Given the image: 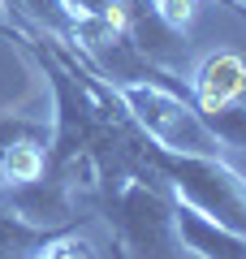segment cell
Instances as JSON below:
<instances>
[{"label": "cell", "mask_w": 246, "mask_h": 259, "mask_svg": "<svg viewBox=\"0 0 246 259\" xmlns=\"http://www.w3.org/2000/svg\"><path fill=\"white\" fill-rule=\"evenodd\" d=\"M246 95V61L237 52H212L208 61L199 65L194 74V87H190V100L194 108H216V104H233Z\"/></svg>", "instance_id": "8992f818"}, {"label": "cell", "mask_w": 246, "mask_h": 259, "mask_svg": "<svg viewBox=\"0 0 246 259\" xmlns=\"http://www.w3.org/2000/svg\"><path fill=\"white\" fill-rule=\"evenodd\" d=\"M173 229H177V242L199 259H246V238L242 233L208 221L190 203H182L177 194H173Z\"/></svg>", "instance_id": "5b68a950"}, {"label": "cell", "mask_w": 246, "mask_h": 259, "mask_svg": "<svg viewBox=\"0 0 246 259\" xmlns=\"http://www.w3.org/2000/svg\"><path fill=\"white\" fill-rule=\"evenodd\" d=\"M203 125L220 139V147H246V104H216V108H203L199 112Z\"/></svg>", "instance_id": "ba28073f"}, {"label": "cell", "mask_w": 246, "mask_h": 259, "mask_svg": "<svg viewBox=\"0 0 246 259\" xmlns=\"http://www.w3.org/2000/svg\"><path fill=\"white\" fill-rule=\"evenodd\" d=\"M237 9H242V18H246V0H237Z\"/></svg>", "instance_id": "8fae6325"}, {"label": "cell", "mask_w": 246, "mask_h": 259, "mask_svg": "<svg viewBox=\"0 0 246 259\" xmlns=\"http://www.w3.org/2000/svg\"><path fill=\"white\" fill-rule=\"evenodd\" d=\"M147 160L182 203H190L208 221L246 238V177L237 168H229L220 156H182V151H164L155 143L147 147Z\"/></svg>", "instance_id": "7a4b0ae2"}, {"label": "cell", "mask_w": 246, "mask_h": 259, "mask_svg": "<svg viewBox=\"0 0 246 259\" xmlns=\"http://www.w3.org/2000/svg\"><path fill=\"white\" fill-rule=\"evenodd\" d=\"M91 207L108 221L112 242L138 259H177L182 242L173 229V190L164 177H130L117 190L100 194Z\"/></svg>", "instance_id": "6da1fadb"}, {"label": "cell", "mask_w": 246, "mask_h": 259, "mask_svg": "<svg viewBox=\"0 0 246 259\" xmlns=\"http://www.w3.org/2000/svg\"><path fill=\"white\" fill-rule=\"evenodd\" d=\"M117 95L134 125L164 151H182V156H220V139L203 125L190 91H173L160 82H117Z\"/></svg>", "instance_id": "3957f363"}, {"label": "cell", "mask_w": 246, "mask_h": 259, "mask_svg": "<svg viewBox=\"0 0 246 259\" xmlns=\"http://www.w3.org/2000/svg\"><path fill=\"white\" fill-rule=\"evenodd\" d=\"M61 233L69 229H44V225H30L22 221L18 212L0 203V259H35L48 242H56Z\"/></svg>", "instance_id": "52a82bcc"}, {"label": "cell", "mask_w": 246, "mask_h": 259, "mask_svg": "<svg viewBox=\"0 0 246 259\" xmlns=\"http://www.w3.org/2000/svg\"><path fill=\"white\" fill-rule=\"evenodd\" d=\"M112 259H130V250L121 246V242H112Z\"/></svg>", "instance_id": "30bf717a"}, {"label": "cell", "mask_w": 246, "mask_h": 259, "mask_svg": "<svg viewBox=\"0 0 246 259\" xmlns=\"http://www.w3.org/2000/svg\"><path fill=\"white\" fill-rule=\"evenodd\" d=\"M0 203L9 207V212H18L22 221L44 225V229H78V225L87 221V216H82L87 199H82L69 182H61V177H52V173H39V177H30V182L5 186V190H0Z\"/></svg>", "instance_id": "277c9868"}, {"label": "cell", "mask_w": 246, "mask_h": 259, "mask_svg": "<svg viewBox=\"0 0 246 259\" xmlns=\"http://www.w3.org/2000/svg\"><path fill=\"white\" fill-rule=\"evenodd\" d=\"M52 139V130L44 125V121L35 117H0V190H5V160H9L13 147H22V143H48Z\"/></svg>", "instance_id": "9c48e42d"}]
</instances>
